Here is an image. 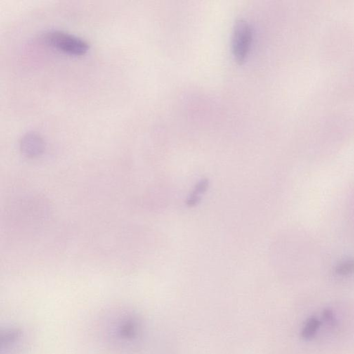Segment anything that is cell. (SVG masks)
Returning <instances> with one entry per match:
<instances>
[{"label": "cell", "mask_w": 354, "mask_h": 354, "mask_svg": "<svg viewBox=\"0 0 354 354\" xmlns=\"http://www.w3.org/2000/svg\"><path fill=\"white\" fill-rule=\"evenodd\" d=\"M44 40L53 47L69 55H83L88 49V43L85 40L65 31H49L45 34Z\"/></svg>", "instance_id": "cell-1"}, {"label": "cell", "mask_w": 354, "mask_h": 354, "mask_svg": "<svg viewBox=\"0 0 354 354\" xmlns=\"http://www.w3.org/2000/svg\"><path fill=\"white\" fill-rule=\"evenodd\" d=\"M253 31L249 22L237 21L232 35V53L237 62H242L249 54L252 44Z\"/></svg>", "instance_id": "cell-2"}, {"label": "cell", "mask_w": 354, "mask_h": 354, "mask_svg": "<svg viewBox=\"0 0 354 354\" xmlns=\"http://www.w3.org/2000/svg\"><path fill=\"white\" fill-rule=\"evenodd\" d=\"M45 144L39 133H29L24 134L20 141V150L28 157H37L43 153Z\"/></svg>", "instance_id": "cell-3"}, {"label": "cell", "mask_w": 354, "mask_h": 354, "mask_svg": "<svg viewBox=\"0 0 354 354\" xmlns=\"http://www.w3.org/2000/svg\"><path fill=\"white\" fill-rule=\"evenodd\" d=\"M320 322L317 320L316 318L312 317V318L310 319L308 322H307L306 325H305V328H304L303 331V337L307 338V339L313 337L315 333H316L317 329L320 327Z\"/></svg>", "instance_id": "cell-4"}, {"label": "cell", "mask_w": 354, "mask_h": 354, "mask_svg": "<svg viewBox=\"0 0 354 354\" xmlns=\"http://www.w3.org/2000/svg\"><path fill=\"white\" fill-rule=\"evenodd\" d=\"M354 270V262L345 263L338 269V272L341 274H347Z\"/></svg>", "instance_id": "cell-5"}, {"label": "cell", "mask_w": 354, "mask_h": 354, "mask_svg": "<svg viewBox=\"0 0 354 354\" xmlns=\"http://www.w3.org/2000/svg\"><path fill=\"white\" fill-rule=\"evenodd\" d=\"M324 317L329 322H335L334 315H333L332 312L330 310H324Z\"/></svg>", "instance_id": "cell-6"}]
</instances>
